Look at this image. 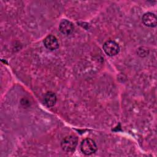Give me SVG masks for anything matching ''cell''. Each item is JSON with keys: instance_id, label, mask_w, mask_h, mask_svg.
I'll return each instance as SVG.
<instances>
[{"instance_id": "obj_1", "label": "cell", "mask_w": 157, "mask_h": 157, "mask_svg": "<svg viewBox=\"0 0 157 157\" xmlns=\"http://www.w3.org/2000/svg\"><path fill=\"white\" fill-rule=\"evenodd\" d=\"M78 143V138L74 135H70L64 137L61 143L63 150L67 152H72L75 150Z\"/></svg>"}, {"instance_id": "obj_2", "label": "cell", "mask_w": 157, "mask_h": 157, "mask_svg": "<svg viewBox=\"0 0 157 157\" xmlns=\"http://www.w3.org/2000/svg\"><path fill=\"white\" fill-rule=\"evenodd\" d=\"M80 150L85 155H90L96 151L97 145L93 140L86 138L81 142Z\"/></svg>"}, {"instance_id": "obj_3", "label": "cell", "mask_w": 157, "mask_h": 157, "mask_svg": "<svg viewBox=\"0 0 157 157\" xmlns=\"http://www.w3.org/2000/svg\"><path fill=\"white\" fill-rule=\"evenodd\" d=\"M103 50L105 53L110 56H115L117 55L120 51L118 44L113 40H107L103 44Z\"/></svg>"}, {"instance_id": "obj_4", "label": "cell", "mask_w": 157, "mask_h": 157, "mask_svg": "<svg viewBox=\"0 0 157 157\" xmlns=\"http://www.w3.org/2000/svg\"><path fill=\"white\" fill-rule=\"evenodd\" d=\"M143 23L148 27H155L156 25L157 19L156 15L151 12L144 13L142 18Z\"/></svg>"}, {"instance_id": "obj_5", "label": "cell", "mask_w": 157, "mask_h": 157, "mask_svg": "<svg viewBox=\"0 0 157 157\" xmlns=\"http://www.w3.org/2000/svg\"><path fill=\"white\" fill-rule=\"evenodd\" d=\"M44 44L45 47L50 50H55L59 47V43L55 36L53 35H48L44 40Z\"/></svg>"}, {"instance_id": "obj_6", "label": "cell", "mask_w": 157, "mask_h": 157, "mask_svg": "<svg viewBox=\"0 0 157 157\" xmlns=\"http://www.w3.org/2000/svg\"><path fill=\"white\" fill-rule=\"evenodd\" d=\"M74 27L72 23L67 20L61 21L59 26V31L65 35H68L72 33L74 31Z\"/></svg>"}, {"instance_id": "obj_7", "label": "cell", "mask_w": 157, "mask_h": 157, "mask_svg": "<svg viewBox=\"0 0 157 157\" xmlns=\"http://www.w3.org/2000/svg\"><path fill=\"white\" fill-rule=\"evenodd\" d=\"M56 102V96L55 94L52 91H48L44 96V102L48 107L53 106Z\"/></svg>"}]
</instances>
